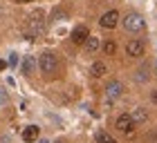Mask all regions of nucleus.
<instances>
[{
    "instance_id": "423d86ee",
    "label": "nucleus",
    "mask_w": 157,
    "mask_h": 143,
    "mask_svg": "<svg viewBox=\"0 0 157 143\" xmlns=\"http://www.w3.org/2000/svg\"><path fill=\"white\" fill-rule=\"evenodd\" d=\"M88 36H90V31H88V27L78 25L76 29L72 31V42H74V45H83V42L88 40Z\"/></svg>"
},
{
    "instance_id": "dca6fc26",
    "label": "nucleus",
    "mask_w": 157,
    "mask_h": 143,
    "mask_svg": "<svg viewBox=\"0 0 157 143\" xmlns=\"http://www.w3.org/2000/svg\"><path fill=\"white\" fill-rule=\"evenodd\" d=\"M9 98H7V94H5V90H0V103H7Z\"/></svg>"
},
{
    "instance_id": "2eb2a0df",
    "label": "nucleus",
    "mask_w": 157,
    "mask_h": 143,
    "mask_svg": "<svg viewBox=\"0 0 157 143\" xmlns=\"http://www.w3.org/2000/svg\"><path fill=\"white\" fill-rule=\"evenodd\" d=\"M9 65H13V67L18 65V54H11L9 56Z\"/></svg>"
},
{
    "instance_id": "1a4fd4ad",
    "label": "nucleus",
    "mask_w": 157,
    "mask_h": 143,
    "mask_svg": "<svg viewBox=\"0 0 157 143\" xmlns=\"http://www.w3.org/2000/svg\"><path fill=\"white\" fill-rule=\"evenodd\" d=\"M34 67H36V61H34V56H25V61H23V74L29 76L32 72H34Z\"/></svg>"
},
{
    "instance_id": "aec40b11",
    "label": "nucleus",
    "mask_w": 157,
    "mask_h": 143,
    "mask_svg": "<svg viewBox=\"0 0 157 143\" xmlns=\"http://www.w3.org/2000/svg\"><path fill=\"white\" fill-rule=\"evenodd\" d=\"M38 143H49V141H38Z\"/></svg>"
},
{
    "instance_id": "f3484780",
    "label": "nucleus",
    "mask_w": 157,
    "mask_h": 143,
    "mask_svg": "<svg viewBox=\"0 0 157 143\" xmlns=\"http://www.w3.org/2000/svg\"><path fill=\"white\" fill-rule=\"evenodd\" d=\"M5 67H7V61H2V58H0V72H2Z\"/></svg>"
},
{
    "instance_id": "f8f14e48",
    "label": "nucleus",
    "mask_w": 157,
    "mask_h": 143,
    "mask_svg": "<svg viewBox=\"0 0 157 143\" xmlns=\"http://www.w3.org/2000/svg\"><path fill=\"white\" fill-rule=\"evenodd\" d=\"M83 45H85V49L92 54V52H97V49H99V45H101V42H99V38H94V36H88V40H85Z\"/></svg>"
},
{
    "instance_id": "9d476101",
    "label": "nucleus",
    "mask_w": 157,
    "mask_h": 143,
    "mask_svg": "<svg viewBox=\"0 0 157 143\" xmlns=\"http://www.w3.org/2000/svg\"><path fill=\"white\" fill-rule=\"evenodd\" d=\"M92 76L94 78H101L103 74H105V63H101V61H97V63H92Z\"/></svg>"
},
{
    "instance_id": "a211bd4d",
    "label": "nucleus",
    "mask_w": 157,
    "mask_h": 143,
    "mask_svg": "<svg viewBox=\"0 0 157 143\" xmlns=\"http://www.w3.org/2000/svg\"><path fill=\"white\" fill-rule=\"evenodd\" d=\"M153 101L157 103V92H153Z\"/></svg>"
},
{
    "instance_id": "9b49d317",
    "label": "nucleus",
    "mask_w": 157,
    "mask_h": 143,
    "mask_svg": "<svg viewBox=\"0 0 157 143\" xmlns=\"http://www.w3.org/2000/svg\"><path fill=\"white\" fill-rule=\"evenodd\" d=\"M130 116H132V121H135V123H144V121L148 119V114H146V110H144V107H137V110H135V112L130 114Z\"/></svg>"
},
{
    "instance_id": "6ab92c4d",
    "label": "nucleus",
    "mask_w": 157,
    "mask_h": 143,
    "mask_svg": "<svg viewBox=\"0 0 157 143\" xmlns=\"http://www.w3.org/2000/svg\"><path fill=\"white\" fill-rule=\"evenodd\" d=\"M16 2H34V0H16Z\"/></svg>"
},
{
    "instance_id": "39448f33",
    "label": "nucleus",
    "mask_w": 157,
    "mask_h": 143,
    "mask_svg": "<svg viewBox=\"0 0 157 143\" xmlns=\"http://www.w3.org/2000/svg\"><path fill=\"white\" fill-rule=\"evenodd\" d=\"M126 54L132 56V58L144 56V42H141V40H130V42L126 45Z\"/></svg>"
},
{
    "instance_id": "7ed1b4c3",
    "label": "nucleus",
    "mask_w": 157,
    "mask_h": 143,
    "mask_svg": "<svg viewBox=\"0 0 157 143\" xmlns=\"http://www.w3.org/2000/svg\"><path fill=\"white\" fill-rule=\"evenodd\" d=\"M115 127H117L119 132H124V134H130V132L135 130V121H132V116H130V114H121V116L117 119Z\"/></svg>"
},
{
    "instance_id": "6e6552de",
    "label": "nucleus",
    "mask_w": 157,
    "mask_h": 143,
    "mask_svg": "<svg viewBox=\"0 0 157 143\" xmlns=\"http://www.w3.org/2000/svg\"><path fill=\"white\" fill-rule=\"evenodd\" d=\"M36 139H38V127L36 125H27L23 130V141L25 143H34Z\"/></svg>"
},
{
    "instance_id": "0eeeda50",
    "label": "nucleus",
    "mask_w": 157,
    "mask_h": 143,
    "mask_svg": "<svg viewBox=\"0 0 157 143\" xmlns=\"http://www.w3.org/2000/svg\"><path fill=\"white\" fill-rule=\"evenodd\" d=\"M121 92H124V85H121L119 81H110L108 85H105V94H108V98H119Z\"/></svg>"
},
{
    "instance_id": "20e7f679",
    "label": "nucleus",
    "mask_w": 157,
    "mask_h": 143,
    "mask_svg": "<svg viewBox=\"0 0 157 143\" xmlns=\"http://www.w3.org/2000/svg\"><path fill=\"white\" fill-rule=\"evenodd\" d=\"M117 23H119V11L117 9H110L101 16V27L103 29H112V27H117Z\"/></svg>"
},
{
    "instance_id": "ddd939ff",
    "label": "nucleus",
    "mask_w": 157,
    "mask_h": 143,
    "mask_svg": "<svg viewBox=\"0 0 157 143\" xmlns=\"http://www.w3.org/2000/svg\"><path fill=\"white\" fill-rule=\"evenodd\" d=\"M97 143H117V141L112 139L108 132H99V134H97Z\"/></svg>"
},
{
    "instance_id": "f257e3e1",
    "label": "nucleus",
    "mask_w": 157,
    "mask_h": 143,
    "mask_svg": "<svg viewBox=\"0 0 157 143\" xmlns=\"http://www.w3.org/2000/svg\"><path fill=\"white\" fill-rule=\"evenodd\" d=\"M124 27H126V31L137 34V31H141L146 27V20L141 18V13H128V16L124 18Z\"/></svg>"
},
{
    "instance_id": "412c9836",
    "label": "nucleus",
    "mask_w": 157,
    "mask_h": 143,
    "mask_svg": "<svg viewBox=\"0 0 157 143\" xmlns=\"http://www.w3.org/2000/svg\"><path fill=\"white\" fill-rule=\"evenodd\" d=\"M155 76H157V65H155Z\"/></svg>"
},
{
    "instance_id": "4468645a",
    "label": "nucleus",
    "mask_w": 157,
    "mask_h": 143,
    "mask_svg": "<svg viewBox=\"0 0 157 143\" xmlns=\"http://www.w3.org/2000/svg\"><path fill=\"white\" fill-rule=\"evenodd\" d=\"M115 49H117L115 40H108V42H105V45H103V52L108 54V56H112V54H115Z\"/></svg>"
},
{
    "instance_id": "f03ea898",
    "label": "nucleus",
    "mask_w": 157,
    "mask_h": 143,
    "mask_svg": "<svg viewBox=\"0 0 157 143\" xmlns=\"http://www.w3.org/2000/svg\"><path fill=\"white\" fill-rule=\"evenodd\" d=\"M40 69H43V74H47V76H52V74H56V67H59V63H56V56L52 54V52H45L40 56Z\"/></svg>"
}]
</instances>
